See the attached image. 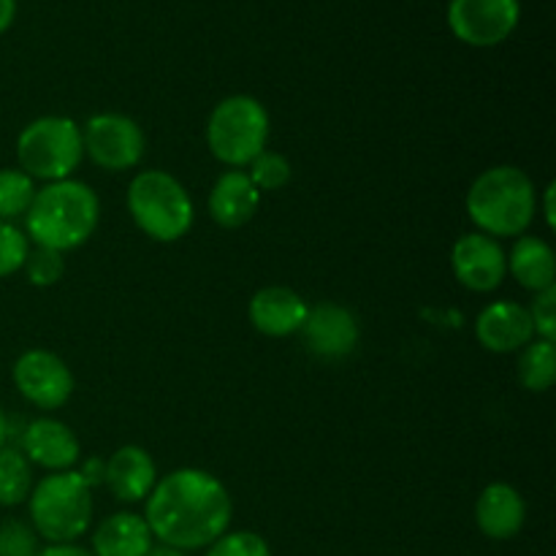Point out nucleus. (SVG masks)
Listing matches in <instances>:
<instances>
[{
	"mask_svg": "<svg viewBox=\"0 0 556 556\" xmlns=\"http://www.w3.org/2000/svg\"><path fill=\"white\" fill-rule=\"evenodd\" d=\"M261 190L244 168H228L215 179L210 193V215L220 228H242L258 215Z\"/></svg>",
	"mask_w": 556,
	"mask_h": 556,
	"instance_id": "obj_18",
	"label": "nucleus"
},
{
	"mask_svg": "<svg viewBox=\"0 0 556 556\" xmlns=\"http://www.w3.org/2000/svg\"><path fill=\"white\" fill-rule=\"evenodd\" d=\"M519 0H451L448 27L467 47H497L519 27Z\"/></svg>",
	"mask_w": 556,
	"mask_h": 556,
	"instance_id": "obj_10",
	"label": "nucleus"
},
{
	"mask_svg": "<svg viewBox=\"0 0 556 556\" xmlns=\"http://www.w3.org/2000/svg\"><path fill=\"white\" fill-rule=\"evenodd\" d=\"M30 253V239L14 223H0V280L16 275Z\"/></svg>",
	"mask_w": 556,
	"mask_h": 556,
	"instance_id": "obj_27",
	"label": "nucleus"
},
{
	"mask_svg": "<svg viewBox=\"0 0 556 556\" xmlns=\"http://www.w3.org/2000/svg\"><path fill=\"white\" fill-rule=\"evenodd\" d=\"M519 383L532 394H546L556 380V345L548 340H532L519 351Z\"/></svg>",
	"mask_w": 556,
	"mask_h": 556,
	"instance_id": "obj_21",
	"label": "nucleus"
},
{
	"mask_svg": "<svg viewBox=\"0 0 556 556\" xmlns=\"http://www.w3.org/2000/svg\"><path fill=\"white\" fill-rule=\"evenodd\" d=\"M36 190V179L27 177L22 168H0V223L25 217Z\"/></svg>",
	"mask_w": 556,
	"mask_h": 556,
	"instance_id": "obj_23",
	"label": "nucleus"
},
{
	"mask_svg": "<svg viewBox=\"0 0 556 556\" xmlns=\"http://www.w3.org/2000/svg\"><path fill=\"white\" fill-rule=\"evenodd\" d=\"M204 556H271L269 543L253 530H228L206 546Z\"/></svg>",
	"mask_w": 556,
	"mask_h": 556,
	"instance_id": "obj_26",
	"label": "nucleus"
},
{
	"mask_svg": "<svg viewBox=\"0 0 556 556\" xmlns=\"http://www.w3.org/2000/svg\"><path fill=\"white\" fill-rule=\"evenodd\" d=\"M309 304L304 302L302 293L288 286H266L253 293L248 304V318L255 331L264 337H293L302 331L304 318H307Z\"/></svg>",
	"mask_w": 556,
	"mask_h": 556,
	"instance_id": "obj_15",
	"label": "nucleus"
},
{
	"mask_svg": "<svg viewBox=\"0 0 556 556\" xmlns=\"http://www.w3.org/2000/svg\"><path fill=\"white\" fill-rule=\"evenodd\" d=\"M505 261H508V275H514V280L527 291L541 293L554 288L556 258L546 239L521 233L510 253H505Z\"/></svg>",
	"mask_w": 556,
	"mask_h": 556,
	"instance_id": "obj_20",
	"label": "nucleus"
},
{
	"mask_svg": "<svg viewBox=\"0 0 556 556\" xmlns=\"http://www.w3.org/2000/svg\"><path fill=\"white\" fill-rule=\"evenodd\" d=\"M302 340L313 356L324 362L348 358L358 345V320L348 307L337 302H320L307 309L302 326Z\"/></svg>",
	"mask_w": 556,
	"mask_h": 556,
	"instance_id": "obj_12",
	"label": "nucleus"
},
{
	"mask_svg": "<svg viewBox=\"0 0 556 556\" xmlns=\"http://www.w3.org/2000/svg\"><path fill=\"white\" fill-rule=\"evenodd\" d=\"M128 212L136 228L155 242L172 244L193 228V199L174 174L161 168L139 172L128 185Z\"/></svg>",
	"mask_w": 556,
	"mask_h": 556,
	"instance_id": "obj_5",
	"label": "nucleus"
},
{
	"mask_svg": "<svg viewBox=\"0 0 556 556\" xmlns=\"http://www.w3.org/2000/svg\"><path fill=\"white\" fill-rule=\"evenodd\" d=\"M554 195H556V185L548 182L546 190H543V217H546V226H548V228H556Z\"/></svg>",
	"mask_w": 556,
	"mask_h": 556,
	"instance_id": "obj_32",
	"label": "nucleus"
},
{
	"mask_svg": "<svg viewBox=\"0 0 556 556\" xmlns=\"http://www.w3.org/2000/svg\"><path fill=\"white\" fill-rule=\"evenodd\" d=\"M41 538L27 521L9 519L0 525V556H38Z\"/></svg>",
	"mask_w": 556,
	"mask_h": 556,
	"instance_id": "obj_28",
	"label": "nucleus"
},
{
	"mask_svg": "<svg viewBox=\"0 0 556 556\" xmlns=\"http://www.w3.org/2000/svg\"><path fill=\"white\" fill-rule=\"evenodd\" d=\"M5 440H9V418H5V413L0 410V448L5 445Z\"/></svg>",
	"mask_w": 556,
	"mask_h": 556,
	"instance_id": "obj_35",
	"label": "nucleus"
},
{
	"mask_svg": "<svg viewBox=\"0 0 556 556\" xmlns=\"http://www.w3.org/2000/svg\"><path fill=\"white\" fill-rule=\"evenodd\" d=\"M248 168H250L248 177L253 179V185L261 190V193H275V190H282L293 177V168L291 163H288V157L271 150L261 152Z\"/></svg>",
	"mask_w": 556,
	"mask_h": 556,
	"instance_id": "obj_24",
	"label": "nucleus"
},
{
	"mask_svg": "<svg viewBox=\"0 0 556 556\" xmlns=\"http://www.w3.org/2000/svg\"><path fill=\"white\" fill-rule=\"evenodd\" d=\"M20 451L27 462L47 472L74 470L81 459L79 438L68 424L58 418H36L25 427L20 440Z\"/></svg>",
	"mask_w": 556,
	"mask_h": 556,
	"instance_id": "obj_13",
	"label": "nucleus"
},
{
	"mask_svg": "<svg viewBox=\"0 0 556 556\" xmlns=\"http://www.w3.org/2000/svg\"><path fill=\"white\" fill-rule=\"evenodd\" d=\"M98 220L101 201L96 190L74 177L60 179L36 190L25 212V237L36 248L68 253L96 233Z\"/></svg>",
	"mask_w": 556,
	"mask_h": 556,
	"instance_id": "obj_2",
	"label": "nucleus"
},
{
	"mask_svg": "<svg viewBox=\"0 0 556 556\" xmlns=\"http://www.w3.org/2000/svg\"><path fill=\"white\" fill-rule=\"evenodd\" d=\"M467 215L492 239L521 237L538 212V188L519 166H492L467 190Z\"/></svg>",
	"mask_w": 556,
	"mask_h": 556,
	"instance_id": "obj_3",
	"label": "nucleus"
},
{
	"mask_svg": "<svg viewBox=\"0 0 556 556\" xmlns=\"http://www.w3.org/2000/svg\"><path fill=\"white\" fill-rule=\"evenodd\" d=\"M96 503L92 489L76 470L49 472L41 481L33 483L27 497V525L36 530L47 546L54 543H76L92 525Z\"/></svg>",
	"mask_w": 556,
	"mask_h": 556,
	"instance_id": "obj_4",
	"label": "nucleus"
},
{
	"mask_svg": "<svg viewBox=\"0 0 556 556\" xmlns=\"http://www.w3.org/2000/svg\"><path fill=\"white\" fill-rule=\"evenodd\" d=\"M81 150L103 172H128L144 157L147 139L134 117L119 112L92 114L81 128Z\"/></svg>",
	"mask_w": 556,
	"mask_h": 556,
	"instance_id": "obj_8",
	"label": "nucleus"
},
{
	"mask_svg": "<svg viewBox=\"0 0 556 556\" xmlns=\"http://www.w3.org/2000/svg\"><path fill=\"white\" fill-rule=\"evenodd\" d=\"M147 556H188L185 552H177V548H168V546H161V543H155L152 546V552Z\"/></svg>",
	"mask_w": 556,
	"mask_h": 556,
	"instance_id": "obj_34",
	"label": "nucleus"
},
{
	"mask_svg": "<svg viewBox=\"0 0 556 556\" xmlns=\"http://www.w3.org/2000/svg\"><path fill=\"white\" fill-rule=\"evenodd\" d=\"M527 313H530L532 326H535L538 340L556 342V286L535 293Z\"/></svg>",
	"mask_w": 556,
	"mask_h": 556,
	"instance_id": "obj_29",
	"label": "nucleus"
},
{
	"mask_svg": "<svg viewBox=\"0 0 556 556\" xmlns=\"http://www.w3.org/2000/svg\"><path fill=\"white\" fill-rule=\"evenodd\" d=\"M16 16V0H0V36L14 25Z\"/></svg>",
	"mask_w": 556,
	"mask_h": 556,
	"instance_id": "obj_33",
	"label": "nucleus"
},
{
	"mask_svg": "<svg viewBox=\"0 0 556 556\" xmlns=\"http://www.w3.org/2000/svg\"><path fill=\"white\" fill-rule=\"evenodd\" d=\"M103 483L117 503H144L157 483L155 459L141 445H123L103 462Z\"/></svg>",
	"mask_w": 556,
	"mask_h": 556,
	"instance_id": "obj_16",
	"label": "nucleus"
},
{
	"mask_svg": "<svg viewBox=\"0 0 556 556\" xmlns=\"http://www.w3.org/2000/svg\"><path fill=\"white\" fill-rule=\"evenodd\" d=\"M81 157V128L71 117L47 114L27 123L16 136V168L38 182L71 179Z\"/></svg>",
	"mask_w": 556,
	"mask_h": 556,
	"instance_id": "obj_7",
	"label": "nucleus"
},
{
	"mask_svg": "<svg viewBox=\"0 0 556 556\" xmlns=\"http://www.w3.org/2000/svg\"><path fill=\"white\" fill-rule=\"evenodd\" d=\"M206 144L228 168H248L269 144V112L253 96H228L206 119Z\"/></svg>",
	"mask_w": 556,
	"mask_h": 556,
	"instance_id": "obj_6",
	"label": "nucleus"
},
{
	"mask_svg": "<svg viewBox=\"0 0 556 556\" xmlns=\"http://www.w3.org/2000/svg\"><path fill=\"white\" fill-rule=\"evenodd\" d=\"M155 546L144 516L134 510H119L106 516L92 530L90 554L92 556H147Z\"/></svg>",
	"mask_w": 556,
	"mask_h": 556,
	"instance_id": "obj_19",
	"label": "nucleus"
},
{
	"mask_svg": "<svg viewBox=\"0 0 556 556\" xmlns=\"http://www.w3.org/2000/svg\"><path fill=\"white\" fill-rule=\"evenodd\" d=\"M451 269L467 291L492 293L503 286L505 275H508V261H505V250L500 248L497 239L472 231L456 239L451 248Z\"/></svg>",
	"mask_w": 556,
	"mask_h": 556,
	"instance_id": "obj_11",
	"label": "nucleus"
},
{
	"mask_svg": "<svg viewBox=\"0 0 556 556\" xmlns=\"http://www.w3.org/2000/svg\"><path fill=\"white\" fill-rule=\"evenodd\" d=\"M22 269H25L27 282H30V286L52 288V286H58L65 275L63 253L30 244V253H27L25 266H22Z\"/></svg>",
	"mask_w": 556,
	"mask_h": 556,
	"instance_id": "obj_25",
	"label": "nucleus"
},
{
	"mask_svg": "<svg viewBox=\"0 0 556 556\" xmlns=\"http://www.w3.org/2000/svg\"><path fill=\"white\" fill-rule=\"evenodd\" d=\"M527 521V503L510 483H489L476 500V525L489 541H514Z\"/></svg>",
	"mask_w": 556,
	"mask_h": 556,
	"instance_id": "obj_17",
	"label": "nucleus"
},
{
	"mask_svg": "<svg viewBox=\"0 0 556 556\" xmlns=\"http://www.w3.org/2000/svg\"><path fill=\"white\" fill-rule=\"evenodd\" d=\"M476 337L483 351L489 353H519L521 348L535 340V326L525 304L510 299L486 304L476 318Z\"/></svg>",
	"mask_w": 556,
	"mask_h": 556,
	"instance_id": "obj_14",
	"label": "nucleus"
},
{
	"mask_svg": "<svg viewBox=\"0 0 556 556\" xmlns=\"http://www.w3.org/2000/svg\"><path fill=\"white\" fill-rule=\"evenodd\" d=\"M11 380L22 400L30 402L38 410H60L76 389L68 364L58 353L43 351V348L22 353L11 367Z\"/></svg>",
	"mask_w": 556,
	"mask_h": 556,
	"instance_id": "obj_9",
	"label": "nucleus"
},
{
	"mask_svg": "<svg viewBox=\"0 0 556 556\" xmlns=\"http://www.w3.org/2000/svg\"><path fill=\"white\" fill-rule=\"evenodd\" d=\"M38 556H92L90 548H81L76 543H54V546H41Z\"/></svg>",
	"mask_w": 556,
	"mask_h": 556,
	"instance_id": "obj_30",
	"label": "nucleus"
},
{
	"mask_svg": "<svg viewBox=\"0 0 556 556\" xmlns=\"http://www.w3.org/2000/svg\"><path fill=\"white\" fill-rule=\"evenodd\" d=\"M33 465L14 445L0 448V508L25 505L33 492Z\"/></svg>",
	"mask_w": 556,
	"mask_h": 556,
	"instance_id": "obj_22",
	"label": "nucleus"
},
{
	"mask_svg": "<svg viewBox=\"0 0 556 556\" xmlns=\"http://www.w3.org/2000/svg\"><path fill=\"white\" fill-rule=\"evenodd\" d=\"M233 500L226 483L199 467L157 478L144 500V521L155 543L177 552H201L231 530Z\"/></svg>",
	"mask_w": 556,
	"mask_h": 556,
	"instance_id": "obj_1",
	"label": "nucleus"
},
{
	"mask_svg": "<svg viewBox=\"0 0 556 556\" xmlns=\"http://www.w3.org/2000/svg\"><path fill=\"white\" fill-rule=\"evenodd\" d=\"M79 472L81 478H85V483L87 486H96V483H101L103 481V462L101 459H87L85 465H81V470H76Z\"/></svg>",
	"mask_w": 556,
	"mask_h": 556,
	"instance_id": "obj_31",
	"label": "nucleus"
}]
</instances>
